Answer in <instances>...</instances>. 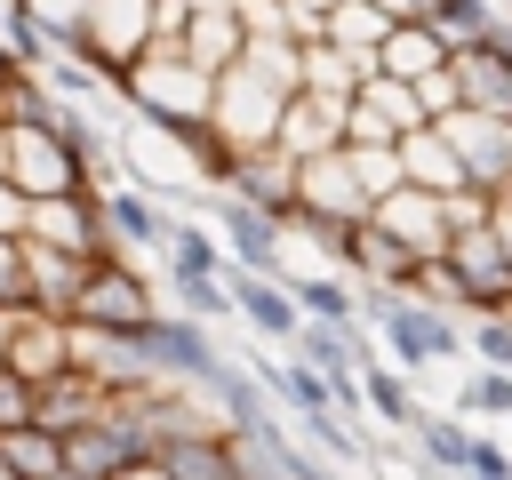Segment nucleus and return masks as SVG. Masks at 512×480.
Listing matches in <instances>:
<instances>
[{
  "instance_id": "obj_1",
  "label": "nucleus",
  "mask_w": 512,
  "mask_h": 480,
  "mask_svg": "<svg viewBox=\"0 0 512 480\" xmlns=\"http://www.w3.org/2000/svg\"><path fill=\"white\" fill-rule=\"evenodd\" d=\"M360 312H368V328H376L384 360H392V368H408V376H424V368H440V360H456V352H464L456 320H448L440 304H424L416 288H360Z\"/></svg>"
},
{
  "instance_id": "obj_2",
  "label": "nucleus",
  "mask_w": 512,
  "mask_h": 480,
  "mask_svg": "<svg viewBox=\"0 0 512 480\" xmlns=\"http://www.w3.org/2000/svg\"><path fill=\"white\" fill-rule=\"evenodd\" d=\"M136 336V360H144V376L152 384H176V392H208L232 360H224V344L208 336V320H192V312H176V304H160L144 328H128Z\"/></svg>"
},
{
  "instance_id": "obj_3",
  "label": "nucleus",
  "mask_w": 512,
  "mask_h": 480,
  "mask_svg": "<svg viewBox=\"0 0 512 480\" xmlns=\"http://www.w3.org/2000/svg\"><path fill=\"white\" fill-rule=\"evenodd\" d=\"M288 104H296V96H288L280 80L232 64V72L216 80V136H224L232 152H280V120H288Z\"/></svg>"
},
{
  "instance_id": "obj_4",
  "label": "nucleus",
  "mask_w": 512,
  "mask_h": 480,
  "mask_svg": "<svg viewBox=\"0 0 512 480\" xmlns=\"http://www.w3.org/2000/svg\"><path fill=\"white\" fill-rule=\"evenodd\" d=\"M8 184L24 192V200H64V192H96V176H88V160L48 128V120H32V128H8Z\"/></svg>"
},
{
  "instance_id": "obj_5",
  "label": "nucleus",
  "mask_w": 512,
  "mask_h": 480,
  "mask_svg": "<svg viewBox=\"0 0 512 480\" xmlns=\"http://www.w3.org/2000/svg\"><path fill=\"white\" fill-rule=\"evenodd\" d=\"M160 312V296H152V280L128 264V256H104L96 272H88V288H80V304H72V320L80 328H112V336H128V328H144Z\"/></svg>"
},
{
  "instance_id": "obj_6",
  "label": "nucleus",
  "mask_w": 512,
  "mask_h": 480,
  "mask_svg": "<svg viewBox=\"0 0 512 480\" xmlns=\"http://www.w3.org/2000/svg\"><path fill=\"white\" fill-rule=\"evenodd\" d=\"M296 208L320 216V224H368L376 216V200H368V184L352 168V144L320 152V160H296Z\"/></svg>"
},
{
  "instance_id": "obj_7",
  "label": "nucleus",
  "mask_w": 512,
  "mask_h": 480,
  "mask_svg": "<svg viewBox=\"0 0 512 480\" xmlns=\"http://www.w3.org/2000/svg\"><path fill=\"white\" fill-rule=\"evenodd\" d=\"M24 240H40V248H64V256H80V264H104V256H120V248H112V232H104V200H96V192L32 200V224H24Z\"/></svg>"
},
{
  "instance_id": "obj_8",
  "label": "nucleus",
  "mask_w": 512,
  "mask_h": 480,
  "mask_svg": "<svg viewBox=\"0 0 512 480\" xmlns=\"http://www.w3.org/2000/svg\"><path fill=\"white\" fill-rule=\"evenodd\" d=\"M208 224L224 232V248H232L240 272H272V280H288V224H280V216H264V208L216 192V200H208Z\"/></svg>"
},
{
  "instance_id": "obj_9",
  "label": "nucleus",
  "mask_w": 512,
  "mask_h": 480,
  "mask_svg": "<svg viewBox=\"0 0 512 480\" xmlns=\"http://www.w3.org/2000/svg\"><path fill=\"white\" fill-rule=\"evenodd\" d=\"M432 128V112H424V96L408 88V80H368L360 96H352V144H408V136H424Z\"/></svg>"
},
{
  "instance_id": "obj_10",
  "label": "nucleus",
  "mask_w": 512,
  "mask_h": 480,
  "mask_svg": "<svg viewBox=\"0 0 512 480\" xmlns=\"http://www.w3.org/2000/svg\"><path fill=\"white\" fill-rule=\"evenodd\" d=\"M344 144H352V96L296 88V104L280 120V152L288 160H320V152H344Z\"/></svg>"
},
{
  "instance_id": "obj_11",
  "label": "nucleus",
  "mask_w": 512,
  "mask_h": 480,
  "mask_svg": "<svg viewBox=\"0 0 512 480\" xmlns=\"http://www.w3.org/2000/svg\"><path fill=\"white\" fill-rule=\"evenodd\" d=\"M448 264L464 272V288H472V312H480V320H488V312H512V248H504V232H496V224L456 232Z\"/></svg>"
},
{
  "instance_id": "obj_12",
  "label": "nucleus",
  "mask_w": 512,
  "mask_h": 480,
  "mask_svg": "<svg viewBox=\"0 0 512 480\" xmlns=\"http://www.w3.org/2000/svg\"><path fill=\"white\" fill-rule=\"evenodd\" d=\"M376 224H384L408 256H424V264L456 248V216H448V200H440V192H416V184H408V192H392V200L376 208Z\"/></svg>"
},
{
  "instance_id": "obj_13",
  "label": "nucleus",
  "mask_w": 512,
  "mask_h": 480,
  "mask_svg": "<svg viewBox=\"0 0 512 480\" xmlns=\"http://www.w3.org/2000/svg\"><path fill=\"white\" fill-rule=\"evenodd\" d=\"M232 304H240V320H248L264 344H296V336H304V304H296V288L272 280V272H240V264H232Z\"/></svg>"
},
{
  "instance_id": "obj_14",
  "label": "nucleus",
  "mask_w": 512,
  "mask_h": 480,
  "mask_svg": "<svg viewBox=\"0 0 512 480\" xmlns=\"http://www.w3.org/2000/svg\"><path fill=\"white\" fill-rule=\"evenodd\" d=\"M96 200H104V232H112V248H120V256H128V248H160V256H168L176 216H168L152 192H136V184H104Z\"/></svg>"
},
{
  "instance_id": "obj_15",
  "label": "nucleus",
  "mask_w": 512,
  "mask_h": 480,
  "mask_svg": "<svg viewBox=\"0 0 512 480\" xmlns=\"http://www.w3.org/2000/svg\"><path fill=\"white\" fill-rule=\"evenodd\" d=\"M8 368L16 376H32V384H48V376H64L72 368V320L64 312H16V344H8Z\"/></svg>"
},
{
  "instance_id": "obj_16",
  "label": "nucleus",
  "mask_w": 512,
  "mask_h": 480,
  "mask_svg": "<svg viewBox=\"0 0 512 480\" xmlns=\"http://www.w3.org/2000/svg\"><path fill=\"white\" fill-rule=\"evenodd\" d=\"M288 360H304L312 376L344 384V376H360V368L376 360V328H328V320H304V336L288 344Z\"/></svg>"
},
{
  "instance_id": "obj_17",
  "label": "nucleus",
  "mask_w": 512,
  "mask_h": 480,
  "mask_svg": "<svg viewBox=\"0 0 512 480\" xmlns=\"http://www.w3.org/2000/svg\"><path fill=\"white\" fill-rule=\"evenodd\" d=\"M112 384H96L88 368H64V376H48L40 384V432H56V440H72L80 424H96V416H112Z\"/></svg>"
},
{
  "instance_id": "obj_18",
  "label": "nucleus",
  "mask_w": 512,
  "mask_h": 480,
  "mask_svg": "<svg viewBox=\"0 0 512 480\" xmlns=\"http://www.w3.org/2000/svg\"><path fill=\"white\" fill-rule=\"evenodd\" d=\"M456 88H464V112L512 120V40H488V48H456Z\"/></svg>"
},
{
  "instance_id": "obj_19",
  "label": "nucleus",
  "mask_w": 512,
  "mask_h": 480,
  "mask_svg": "<svg viewBox=\"0 0 512 480\" xmlns=\"http://www.w3.org/2000/svg\"><path fill=\"white\" fill-rule=\"evenodd\" d=\"M224 192L288 224V216H296V160H288V152H240V168H232Z\"/></svg>"
},
{
  "instance_id": "obj_20",
  "label": "nucleus",
  "mask_w": 512,
  "mask_h": 480,
  "mask_svg": "<svg viewBox=\"0 0 512 480\" xmlns=\"http://www.w3.org/2000/svg\"><path fill=\"white\" fill-rule=\"evenodd\" d=\"M456 64V48L440 40V24H392V40H384V56H376V72L384 80H408V88H424L432 72H448Z\"/></svg>"
},
{
  "instance_id": "obj_21",
  "label": "nucleus",
  "mask_w": 512,
  "mask_h": 480,
  "mask_svg": "<svg viewBox=\"0 0 512 480\" xmlns=\"http://www.w3.org/2000/svg\"><path fill=\"white\" fill-rule=\"evenodd\" d=\"M24 272H32V312H64V320H72V304H80V288H88V272H96V264L64 256V248L24 240Z\"/></svg>"
},
{
  "instance_id": "obj_22",
  "label": "nucleus",
  "mask_w": 512,
  "mask_h": 480,
  "mask_svg": "<svg viewBox=\"0 0 512 480\" xmlns=\"http://www.w3.org/2000/svg\"><path fill=\"white\" fill-rule=\"evenodd\" d=\"M168 280H232V248H224V232L176 216V232H168Z\"/></svg>"
},
{
  "instance_id": "obj_23",
  "label": "nucleus",
  "mask_w": 512,
  "mask_h": 480,
  "mask_svg": "<svg viewBox=\"0 0 512 480\" xmlns=\"http://www.w3.org/2000/svg\"><path fill=\"white\" fill-rule=\"evenodd\" d=\"M360 400H368V416H376L384 432H416V424H424V408H416V376H408V368H384V352L360 368Z\"/></svg>"
},
{
  "instance_id": "obj_24",
  "label": "nucleus",
  "mask_w": 512,
  "mask_h": 480,
  "mask_svg": "<svg viewBox=\"0 0 512 480\" xmlns=\"http://www.w3.org/2000/svg\"><path fill=\"white\" fill-rule=\"evenodd\" d=\"M400 160H408V184H416V192H440V200L472 192V176H464V160H456V144H448L440 128L408 136V144H400Z\"/></svg>"
},
{
  "instance_id": "obj_25",
  "label": "nucleus",
  "mask_w": 512,
  "mask_h": 480,
  "mask_svg": "<svg viewBox=\"0 0 512 480\" xmlns=\"http://www.w3.org/2000/svg\"><path fill=\"white\" fill-rule=\"evenodd\" d=\"M288 288H296L304 320H328V328H368V312H360V280H352V272H304V280H288Z\"/></svg>"
},
{
  "instance_id": "obj_26",
  "label": "nucleus",
  "mask_w": 512,
  "mask_h": 480,
  "mask_svg": "<svg viewBox=\"0 0 512 480\" xmlns=\"http://www.w3.org/2000/svg\"><path fill=\"white\" fill-rule=\"evenodd\" d=\"M384 40H392V16H384L376 0H344V8H336V24H328V48H344V56H360L368 72H376V56H384Z\"/></svg>"
},
{
  "instance_id": "obj_27",
  "label": "nucleus",
  "mask_w": 512,
  "mask_h": 480,
  "mask_svg": "<svg viewBox=\"0 0 512 480\" xmlns=\"http://www.w3.org/2000/svg\"><path fill=\"white\" fill-rule=\"evenodd\" d=\"M0 48H8V64H24V72H48V64L64 56V40H56L32 8H16V0H0Z\"/></svg>"
},
{
  "instance_id": "obj_28",
  "label": "nucleus",
  "mask_w": 512,
  "mask_h": 480,
  "mask_svg": "<svg viewBox=\"0 0 512 480\" xmlns=\"http://www.w3.org/2000/svg\"><path fill=\"white\" fill-rule=\"evenodd\" d=\"M432 24H440L448 48H488V40H504V8H496V0H432Z\"/></svg>"
},
{
  "instance_id": "obj_29",
  "label": "nucleus",
  "mask_w": 512,
  "mask_h": 480,
  "mask_svg": "<svg viewBox=\"0 0 512 480\" xmlns=\"http://www.w3.org/2000/svg\"><path fill=\"white\" fill-rule=\"evenodd\" d=\"M472 440H480V424H464V416H424L416 424V448H424V464L432 472H472Z\"/></svg>"
},
{
  "instance_id": "obj_30",
  "label": "nucleus",
  "mask_w": 512,
  "mask_h": 480,
  "mask_svg": "<svg viewBox=\"0 0 512 480\" xmlns=\"http://www.w3.org/2000/svg\"><path fill=\"white\" fill-rule=\"evenodd\" d=\"M456 416L464 424H504L512 432V368H472L456 384Z\"/></svg>"
},
{
  "instance_id": "obj_31",
  "label": "nucleus",
  "mask_w": 512,
  "mask_h": 480,
  "mask_svg": "<svg viewBox=\"0 0 512 480\" xmlns=\"http://www.w3.org/2000/svg\"><path fill=\"white\" fill-rule=\"evenodd\" d=\"M0 456H8V472H16V480H56V472H64V440H56V432H40V424L0 432Z\"/></svg>"
},
{
  "instance_id": "obj_32",
  "label": "nucleus",
  "mask_w": 512,
  "mask_h": 480,
  "mask_svg": "<svg viewBox=\"0 0 512 480\" xmlns=\"http://www.w3.org/2000/svg\"><path fill=\"white\" fill-rule=\"evenodd\" d=\"M160 464H168L176 480H240V472H232V448H224V424L200 432V440H176Z\"/></svg>"
},
{
  "instance_id": "obj_33",
  "label": "nucleus",
  "mask_w": 512,
  "mask_h": 480,
  "mask_svg": "<svg viewBox=\"0 0 512 480\" xmlns=\"http://www.w3.org/2000/svg\"><path fill=\"white\" fill-rule=\"evenodd\" d=\"M368 80H376V72H368L360 56H344V48H328V40H320V48H304V88H328V96H360Z\"/></svg>"
},
{
  "instance_id": "obj_34",
  "label": "nucleus",
  "mask_w": 512,
  "mask_h": 480,
  "mask_svg": "<svg viewBox=\"0 0 512 480\" xmlns=\"http://www.w3.org/2000/svg\"><path fill=\"white\" fill-rule=\"evenodd\" d=\"M40 80H48V96H56V104H88V112H96V104L112 96V80H104V72H88L80 56H56V64L40 72Z\"/></svg>"
},
{
  "instance_id": "obj_35",
  "label": "nucleus",
  "mask_w": 512,
  "mask_h": 480,
  "mask_svg": "<svg viewBox=\"0 0 512 480\" xmlns=\"http://www.w3.org/2000/svg\"><path fill=\"white\" fill-rule=\"evenodd\" d=\"M352 168H360V184H368L376 208H384L392 192H408V160H400L392 144H352Z\"/></svg>"
},
{
  "instance_id": "obj_36",
  "label": "nucleus",
  "mask_w": 512,
  "mask_h": 480,
  "mask_svg": "<svg viewBox=\"0 0 512 480\" xmlns=\"http://www.w3.org/2000/svg\"><path fill=\"white\" fill-rule=\"evenodd\" d=\"M168 288H176V312H192V320H208V328H216L224 312H240V304H232V280H168Z\"/></svg>"
},
{
  "instance_id": "obj_37",
  "label": "nucleus",
  "mask_w": 512,
  "mask_h": 480,
  "mask_svg": "<svg viewBox=\"0 0 512 480\" xmlns=\"http://www.w3.org/2000/svg\"><path fill=\"white\" fill-rule=\"evenodd\" d=\"M24 424H40V384L0 368V432H24Z\"/></svg>"
},
{
  "instance_id": "obj_38",
  "label": "nucleus",
  "mask_w": 512,
  "mask_h": 480,
  "mask_svg": "<svg viewBox=\"0 0 512 480\" xmlns=\"http://www.w3.org/2000/svg\"><path fill=\"white\" fill-rule=\"evenodd\" d=\"M16 8H32V16H40V24H48L64 48H72V40L88 32V8H96V0H16Z\"/></svg>"
},
{
  "instance_id": "obj_39",
  "label": "nucleus",
  "mask_w": 512,
  "mask_h": 480,
  "mask_svg": "<svg viewBox=\"0 0 512 480\" xmlns=\"http://www.w3.org/2000/svg\"><path fill=\"white\" fill-rule=\"evenodd\" d=\"M472 352H480V368H512V312H488L472 328Z\"/></svg>"
},
{
  "instance_id": "obj_40",
  "label": "nucleus",
  "mask_w": 512,
  "mask_h": 480,
  "mask_svg": "<svg viewBox=\"0 0 512 480\" xmlns=\"http://www.w3.org/2000/svg\"><path fill=\"white\" fill-rule=\"evenodd\" d=\"M464 480H512V440L504 432H480L472 440V472Z\"/></svg>"
},
{
  "instance_id": "obj_41",
  "label": "nucleus",
  "mask_w": 512,
  "mask_h": 480,
  "mask_svg": "<svg viewBox=\"0 0 512 480\" xmlns=\"http://www.w3.org/2000/svg\"><path fill=\"white\" fill-rule=\"evenodd\" d=\"M24 224H32V200L8 184V168H0V240H24Z\"/></svg>"
},
{
  "instance_id": "obj_42",
  "label": "nucleus",
  "mask_w": 512,
  "mask_h": 480,
  "mask_svg": "<svg viewBox=\"0 0 512 480\" xmlns=\"http://www.w3.org/2000/svg\"><path fill=\"white\" fill-rule=\"evenodd\" d=\"M392 24H432V0H376Z\"/></svg>"
},
{
  "instance_id": "obj_43",
  "label": "nucleus",
  "mask_w": 512,
  "mask_h": 480,
  "mask_svg": "<svg viewBox=\"0 0 512 480\" xmlns=\"http://www.w3.org/2000/svg\"><path fill=\"white\" fill-rule=\"evenodd\" d=\"M120 480H176V472H168V464H160V456H144V464H128V472H120Z\"/></svg>"
},
{
  "instance_id": "obj_44",
  "label": "nucleus",
  "mask_w": 512,
  "mask_h": 480,
  "mask_svg": "<svg viewBox=\"0 0 512 480\" xmlns=\"http://www.w3.org/2000/svg\"><path fill=\"white\" fill-rule=\"evenodd\" d=\"M8 344H16V312H0V368H8Z\"/></svg>"
},
{
  "instance_id": "obj_45",
  "label": "nucleus",
  "mask_w": 512,
  "mask_h": 480,
  "mask_svg": "<svg viewBox=\"0 0 512 480\" xmlns=\"http://www.w3.org/2000/svg\"><path fill=\"white\" fill-rule=\"evenodd\" d=\"M0 168H8V136H0Z\"/></svg>"
},
{
  "instance_id": "obj_46",
  "label": "nucleus",
  "mask_w": 512,
  "mask_h": 480,
  "mask_svg": "<svg viewBox=\"0 0 512 480\" xmlns=\"http://www.w3.org/2000/svg\"><path fill=\"white\" fill-rule=\"evenodd\" d=\"M0 480H16V472H8V456H0Z\"/></svg>"
},
{
  "instance_id": "obj_47",
  "label": "nucleus",
  "mask_w": 512,
  "mask_h": 480,
  "mask_svg": "<svg viewBox=\"0 0 512 480\" xmlns=\"http://www.w3.org/2000/svg\"><path fill=\"white\" fill-rule=\"evenodd\" d=\"M56 480H80V472H56Z\"/></svg>"
},
{
  "instance_id": "obj_48",
  "label": "nucleus",
  "mask_w": 512,
  "mask_h": 480,
  "mask_svg": "<svg viewBox=\"0 0 512 480\" xmlns=\"http://www.w3.org/2000/svg\"><path fill=\"white\" fill-rule=\"evenodd\" d=\"M0 64H8V48H0Z\"/></svg>"
},
{
  "instance_id": "obj_49",
  "label": "nucleus",
  "mask_w": 512,
  "mask_h": 480,
  "mask_svg": "<svg viewBox=\"0 0 512 480\" xmlns=\"http://www.w3.org/2000/svg\"><path fill=\"white\" fill-rule=\"evenodd\" d=\"M504 440H512V432H504Z\"/></svg>"
}]
</instances>
